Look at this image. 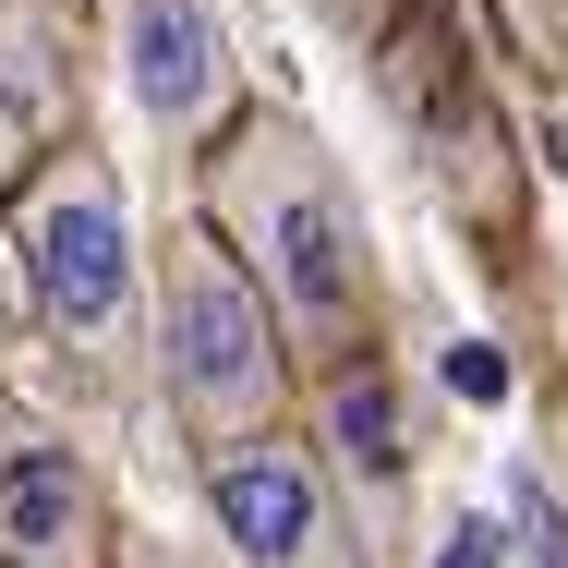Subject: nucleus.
Returning <instances> with one entry per match:
<instances>
[{
    "label": "nucleus",
    "instance_id": "obj_1",
    "mask_svg": "<svg viewBox=\"0 0 568 568\" xmlns=\"http://www.w3.org/2000/svg\"><path fill=\"white\" fill-rule=\"evenodd\" d=\"M170 375H182V399L219 424V412H254L266 387H278V363H266V303L242 291V266H230L219 242H194L182 254V278H170Z\"/></svg>",
    "mask_w": 568,
    "mask_h": 568
},
{
    "label": "nucleus",
    "instance_id": "obj_2",
    "mask_svg": "<svg viewBox=\"0 0 568 568\" xmlns=\"http://www.w3.org/2000/svg\"><path fill=\"white\" fill-rule=\"evenodd\" d=\"M24 278H37V315L61 339H98L121 327V291H133V242H121V206L98 182H61L24 206Z\"/></svg>",
    "mask_w": 568,
    "mask_h": 568
},
{
    "label": "nucleus",
    "instance_id": "obj_3",
    "mask_svg": "<svg viewBox=\"0 0 568 568\" xmlns=\"http://www.w3.org/2000/svg\"><path fill=\"white\" fill-rule=\"evenodd\" d=\"M266 266H278V291H291V315L303 327H339L351 303H363V254H351V219L339 194L315 182V170H291L278 194H266Z\"/></svg>",
    "mask_w": 568,
    "mask_h": 568
},
{
    "label": "nucleus",
    "instance_id": "obj_4",
    "mask_svg": "<svg viewBox=\"0 0 568 568\" xmlns=\"http://www.w3.org/2000/svg\"><path fill=\"white\" fill-rule=\"evenodd\" d=\"M219 520L254 568H303L315 557V471L291 448H230L219 459Z\"/></svg>",
    "mask_w": 568,
    "mask_h": 568
},
{
    "label": "nucleus",
    "instance_id": "obj_5",
    "mask_svg": "<svg viewBox=\"0 0 568 568\" xmlns=\"http://www.w3.org/2000/svg\"><path fill=\"white\" fill-rule=\"evenodd\" d=\"M121 49H133V98L158 121H194L219 98V24H206V0H133Z\"/></svg>",
    "mask_w": 568,
    "mask_h": 568
},
{
    "label": "nucleus",
    "instance_id": "obj_6",
    "mask_svg": "<svg viewBox=\"0 0 568 568\" xmlns=\"http://www.w3.org/2000/svg\"><path fill=\"white\" fill-rule=\"evenodd\" d=\"M0 545L12 557H49V568L85 557V471L49 448V436L0 448Z\"/></svg>",
    "mask_w": 568,
    "mask_h": 568
},
{
    "label": "nucleus",
    "instance_id": "obj_7",
    "mask_svg": "<svg viewBox=\"0 0 568 568\" xmlns=\"http://www.w3.org/2000/svg\"><path fill=\"white\" fill-rule=\"evenodd\" d=\"M327 424H339V459L363 471V484H387V471H399V412H387V387H375V375H339V387H327Z\"/></svg>",
    "mask_w": 568,
    "mask_h": 568
},
{
    "label": "nucleus",
    "instance_id": "obj_8",
    "mask_svg": "<svg viewBox=\"0 0 568 568\" xmlns=\"http://www.w3.org/2000/svg\"><path fill=\"white\" fill-rule=\"evenodd\" d=\"M448 387H459V399H508V363H496L484 339H459L448 351Z\"/></svg>",
    "mask_w": 568,
    "mask_h": 568
},
{
    "label": "nucleus",
    "instance_id": "obj_9",
    "mask_svg": "<svg viewBox=\"0 0 568 568\" xmlns=\"http://www.w3.org/2000/svg\"><path fill=\"white\" fill-rule=\"evenodd\" d=\"M520 532H532V568H568V520L545 508V484H520Z\"/></svg>",
    "mask_w": 568,
    "mask_h": 568
},
{
    "label": "nucleus",
    "instance_id": "obj_10",
    "mask_svg": "<svg viewBox=\"0 0 568 568\" xmlns=\"http://www.w3.org/2000/svg\"><path fill=\"white\" fill-rule=\"evenodd\" d=\"M436 568H496V520H459L448 545H436Z\"/></svg>",
    "mask_w": 568,
    "mask_h": 568
}]
</instances>
